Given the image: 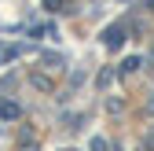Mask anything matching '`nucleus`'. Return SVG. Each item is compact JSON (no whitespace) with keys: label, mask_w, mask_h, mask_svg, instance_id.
Segmentation results:
<instances>
[{"label":"nucleus","mask_w":154,"mask_h":151,"mask_svg":"<svg viewBox=\"0 0 154 151\" xmlns=\"http://www.w3.org/2000/svg\"><path fill=\"white\" fill-rule=\"evenodd\" d=\"M15 118H22V107L15 100H0V122H15Z\"/></svg>","instance_id":"nucleus-1"},{"label":"nucleus","mask_w":154,"mask_h":151,"mask_svg":"<svg viewBox=\"0 0 154 151\" xmlns=\"http://www.w3.org/2000/svg\"><path fill=\"white\" fill-rule=\"evenodd\" d=\"M103 37H106V48H118V44H125V26H110Z\"/></svg>","instance_id":"nucleus-2"},{"label":"nucleus","mask_w":154,"mask_h":151,"mask_svg":"<svg viewBox=\"0 0 154 151\" xmlns=\"http://www.w3.org/2000/svg\"><path fill=\"white\" fill-rule=\"evenodd\" d=\"M18 55H22V48H18V44H0V66H4V63H15Z\"/></svg>","instance_id":"nucleus-3"},{"label":"nucleus","mask_w":154,"mask_h":151,"mask_svg":"<svg viewBox=\"0 0 154 151\" xmlns=\"http://www.w3.org/2000/svg\"><path fill=\"white\" fill-rule=\"evenodd\" d=\"M132 70H140V59H125V66H121V74H132Z\"/></svg>","instance_id":"nucleus-4"},{"label":"nucleus","mask_w":154,"mask_h":151,"mask_svg":"<svg viewBox=\"0 0 154 151\" xmlns=\"http://www.w3.org/2000/svg\"><path fill=\"white\" fill-rule=\"evenodd\" d=\"M92 151H106V140H103V137H95V140H92Z\"/></svg>","instance_id":"nucleus-5"},{"label":"nucleus","mask_w":154,"mask_h":151,"mask_svg":"<svg viewBox=\"0 0 154 151\" xmlns=\"http://www.w3.org/2000/svg\"><path fill=\"white\" fill-rule=\"evenodd\" d=\"M44 4H48V11H66V8L59 4V0H44Z\"/></svg>","instance_id":"nucleus-6"}]
</instances>
